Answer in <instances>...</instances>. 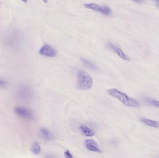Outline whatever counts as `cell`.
Instances as JSON below:
<instances>
[{
    "label": "cell",
    "instance_id": "7",
    "mask_svg": "<svg viewBox=\"0 0 159 158\" xmlns=\"http://www.w3.org/2000/svg\"><path fill=\"white\" fill-rule=\"evenodd\" d=\"M86 147L89 151L94 152L101 153L102 150L99 147V145L95 141L92 140H87L85 142Z\"/></svg>",
    "mask_w": 159,
    "mask_h": 158
},
{
    "label": "cell",
    "instance_id": "14",
    "mask_svg": "<svg viewBox=\"0 0 159 158\" xmlns=\"http://www.w3.org/2000/svg\"><path fill=\"white\" fill-rule=\"evenodd\" d=\"M146 100L148 103L159 109V101L149 98H146Z\"/></svg>",
    "mask_w": 159,
    "mask_h": 158
},
{
    "label": "cell",
    "instance_id": "9",
    "mask_svg": "<svg viewBox=\"0 0 159 158\" xmlns=\"http://www.w3.org/2000/svg\"><path fill=\"white\" fill-rule=\"evenodd\" d=\"M84 6L86 8L94 10L96 12H100L101 13H102V11L103 6H100L96 3H87V4H85Z\"/></svg>",
    "mask_w": 159,
    "mask_h": 158
},
{
    "label": "cell",
    "instance_id": "18",
    "mask_svg": "<svg viewBox=\"0 0 159 158\" xmlns=\"http://www.w3.org/2000/svg\"><path fill=\"white\" fill-rule=\"evenodd\" d=\"M132 1L138 4H142L145 2V0H132Z\"/></svg>",
    "mask_w": 159,
    "mask_h": 158
},
{
    "label": "cell",
    "instance_id": "13",
    "mask_svg": "<svg viewBox=\"0 0 159 158\" xmlns=\"http://www.w3.org/2000/svg\"><path fill=\"white\" fill-rule=\"evenodd\" d=\"M30 150L34 154H36V155L40 154L41 152L40 146L39 144L36 141L32 143L30 147Z\"/></svg>",
    "mask_w": 159,
    "mask_h": 158
},
{
    "label": "cell",
    "instance_id": "19",
    "mask_svg": "<svg viewBox=\"0 0 159 158\" xmlns=\"http://www.w3.org/2000/svg\"><path fill=\"white\" fill-rule=\"evenodd\" d=\"M153 1L155 2L157 5L159 6V0H153Z\"/></svg>",
    "mask_w": 159,
    "mask_h": 158
},
{
    "label": "cell",
    "instance_id": "8",
    "mask_svg": "<svg viewBox=\"0 0 159 158\" xmlns=\"http://www.w3.org/2000/svg\"><path fill=\"white\" fill-rule=\"evenodd\" d=\"M140 121L143 124L146 126L159 129V121H158L147 119V118H144V117L141 118Z\"/></svg>",
    "mask_w": 159,
    "mask_h": 158
},
{
    "label": "cell",
    "instance_id": "11",
    "mask_svg": "<svg viewBox=\"0 0 159 158\" xmlns=\"http://www.w3.org/2000/svg\"><path fill=\"white\" fill-rule=\"evenodd\" d=\"M81 61L85 66L91 69L92 70L96 71L98 70L96 65H95L94 63L90 61L88 59H86L84 58H81Z\"/></svg>",
    "mask_w": 159,
    "mask_h": 158
},
{
    "label": "cell",
    "instance_id": "12",
    "mask_svg": "<svg viewBox=\"0 0 159 158\" xmlns=\"http://www.w3.org/2000/svg\"><path fill=\"white\" fill-rule=\"evenodd\" d=\"M40 133L42 137L47 140L51 141L53 139V136L50 131L45 128H41Z\"/></svg>",
    "mask_w": 159,
    "mask_h": 158
},
{
    "label": "cell",
    "instance_id": "15",
    "mask_svg": "<svg viewBox=\"0 0 159 158\" xmlns=\"http://www.w3.org/2000/svg\"><path fill=\"white\" fill-rule=\"evenodd\" d=\"M112 13L111 9L107 6H103L102 11V14L105 15H109Z\"/></svg>",
    "mask_w": 159,
    "mask_h": 158
},
{
    "label": "cell",
    "instance_id": "17",
    "mask_svg": "<svg viewBox=\"0 0 159 158\" xmlns=\"http://www.w3.org/2000/svg\"><path fill=\"white\" fill-rule=\"evenodd\" d=\"M7 85V83L5 80L0 78V87H5Z\"/></svg>",
    "mask_w": 159,
    "mask_h": 158
},
{
    "label": "cell",
    "instance_id": "5",
    "mask_svg": "<svg viewBox=\"0 0 159 158\" xmlns=\"http://www.w3.org/2000/svg\"><path fill=\"white\" fill-rule=\"evenodd\" d=\"M108 46L113 52L117 54L120 58L125 61H129L130 60V58L122 51V49L111 43H109Z\"/></svg>",
    "mask_w": 159,
    "mask_h": 158
},
{
    "label": "cell",
    "instance_id": "3",
    "mask_svg": "<svg viewBox=\"0 0 159 158\" xmlns=\"http://www.w3.org/2000/svg\"><path fill=\"white\" fill-rule=\"evenodd\" d=\"M15 112L18 116L27 120H34V115L33 112L29 109L23 107H15Z\"/></svg>",
    "mask_w": 159,
    "mask_h": 158
},
{
    "label": "cell",
    "instance_id": "20",
    "mask_svg": "<svg viewBox=\"0 0 159 158\" xmlns=\"http://www.w3.org/2000/svg\"><path fill=\"white\" fill-rule=\"evenodd\" d=\"M21 1L23 2H25V3H27L28 2L27 0H21Z\"/></svg>",
    "mask_w": 159,
    "mask_h": 158
},
{
    "label": "cell",
    "instance_id": "6",
    "mask_svg": "<svg viewBox=\"0 0 159 158\" xmlns=\"http://www.w3.org/2000/svg\"><path fill=\"white\" fill-rule=\"evenodd\" d=\"M18 95L21 99L28 100L31 98L32 92L28 87L25 86L21 87L18 90Z\"/></svg>",
    "mask_w": 159,
    "mask_h": 158
},
{
    "label": "cell",
    "instance_id": "1",
    "mask_svg": "<svg viewBox=\"0 0 159 158\" xmlns=\"http://www.w3.org/2000/svg\"><path fill=\"white\" fill-rule=\"evenodd\" d=\"M108 94L114 98L118 99L122 103L127 107L132 108H140L141 104L139 101L135 98L130 97L126 93L115 88L108 90Z\"/></svg>",
    "mask_w": 159,
    "mask_h": 158
},
{
    "label": "cell",
    "instance_id": "4",
    "mask_svg": "<svg viewBox=\"0 0 159 158\" xmlns=\"http://www.w3.org/2000/svg\"><path fill=\"white\" fill-rule=\"evenodd\" d=\"M39 53L45 57L53 58L57 56V52L56 49L49 45H45L41 48Z\"/></svg>",
    "mask_w": 159,
    "mask_h": 158
},
{
    "label": "cell",
    "instance_id": "21",
    "mask_svg": "<svg viewBox=\"0 0 159 158\" xmlns=\"http://www.w3.org/2000/svg\"><path fill=\"white\" fill-rule=\"evenodd\" d=\"M42 1L44 2L45 3H47L48 2V0H42Z\"/></svg>",
    "mask_w": 159,
    "mask_h": 158
},
{
    "label": "cell",
    "instance_id": "2",
    "mask_svg": "<svg viewBox=\"0 0 159 158\" xmlns=\"http://www.w3.org/2000/svg\"><path fill=\"white\" fill-rule=\"evenodd\" d=\"M77 87L79 89L88 90L93 85V78L88 72L83 70H80L77 74Z\"/></svg>",
    "mask_w": 159,
    "mask_h": 158
},
{
    "label": "cell",
    "instance_id": "16",
    "mask_svg": "<svg viewBox=\"0 0 159 158\" xmlns=\"http://www.w3.org/2000/svg\"><path fill=\"white\" fill-rule=\"evenodd\" d=\"M64 155L65 157L67 158H72L73 157L72 154L70 152V151H69V150H67L65 151Z\"/></svg>",
    "mask_w": 159,
    "mask_h": 158
},
{
    "label": "cell",
    "instance_id": "10",
    "mask_svg": "<svg viewBox=\"0 0 159 158\" xmlns=\"http://www.w3.org/2000/svg\"><path fill=\"white\" fill-rule=\"evenodd\" d=\"M80 129L83 134L85 136L90 137V136H93L95 135V132L91 128L86 125H83L81 126Z\"/></svg>",
    "mask_w": 159,
    "mask_h": 158
}]
</instances>
